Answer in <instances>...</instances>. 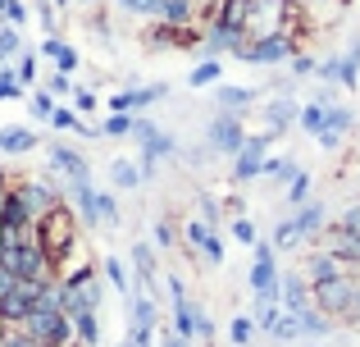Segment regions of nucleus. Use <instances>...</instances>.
<instances>
[{
  "label": "nucleus",
  "mask_w": 360,
  "mask_h": 347,
  "mask_svg": "<svg viewBox=\"0 0 360 347\" xmlns=\"http://www.w3.org/2000/svg\"><path fill=\"white\" fill-rule=\"evenodd\" d=\"M187 238H192L196 251H205V256H210V265H224V238H219V233H214L205 220L187 224Z\"/></svg>",
  "instance_id": "obj_9"
},
{
  "label": "nucleus",
  "mask_w": 360,
  "mask_h": 347,
  "mask_svg": "<svg viewBox=\"0 0 360 347\" xmlns=\"http://www.w3.org/2000/svg\"><path fill=\"white\" fill-rule=\"evenodd\" d=\"M165 347H187V339H183V334H174V339H169Z\"/></svg>",
  "instance_id": "obj_27"
},
{
  "label": "nucleus",
  "mask_w": 360,
  "mask_h": 347,
  "mask_svg": "<svg viewBox=\"0 0 360 347\" xmlns=\"http://www.w3.org/2000/svg\"><path fill=\"white\" fill-rule=\"evenodd\" d=\"M292 119H301V106L288 96V92H283V96H274L269 106H264V124H269V133H283Z\"/></svg>",
  "instance_id": "obj_11"
},
{
  "label": "nucleus",
  "mask_w": 360,
  "mask_h": 347,
  "mask_svg": "<svg viewBox=\"0 0 360 347\" xmlns=\"http://www.w3.org/2000/svg\"><path fill=\"white\" fill-rule=\"evenodd\" d=\"M310 297L315 306L328 315L333 324H356L360 320V279H324V284H310Z\"/></svg>",
  "instance_id": "obj_2"
},
{
  "label": "nucleus",
  "mask_w": 360,
  "mask_h": 347,
  "mask_svg": "<svg viewBox=\"0 0 360 347\" xmlns=\"http://www.w3.org/2000/svg\"><path fill=\"white\" fill-rule=\"evenodd\" d=\"M192 82H196V87H205V82H219V64H214V60L196 64V69H192Z\"/></svg>",
  "instance_id": "obj_20"
},
{
  "label": "nucleus",
  "mask_w": 360,
  "mask_h": 347,
  "mask_svg": "<svg viewBox=\"0 0 360 347\" xmlns=\"http://www.w3.org/2000/svg\"><path fill=\"white\" fill-rule=\"evenodd\" d=\"M214 23H229L246 32L251 42H269V37H297L306 46V14H301L297 0H224Z\"/></svg>",
  "instance_id": "obj_1"
},
{
  "label": "nucleus",
  "mask_w": 360,
  "mask_h": 347,
  "mask_svg": "<svg viewBox=\"0 0 360 347\" xmlns=\"http://www.w3.org/2000/svg\"><path fill=\"white\" fill-rule=\"evenodd\" d=\"M214 101H219L224 110H229V115H246V110H251V87H233V82H224L219 92H214Z\"/></svg>",
  "instance_id": "obj_12"
},
{
  "label": "nucleus",
  "mask_w": 360,
  "mask_h": 347,
  "mask_svg": "<svg viewBox=\"0 0 360 347\" xmlns=\"http://www.w3.org/2000/svg\"><path fill=\"white\" fill-rule=\"evenodd\" d=\"M356 329H360V320H356Z\"/></svg>",
  "instance_id": "obj_28"
},
{
  "label": "nucleus",
  "mask_w": 360,
  "mask_h": 347,
  "mask_svg": "<svg viewBox=\"0 0 360 347\" xmlns=\"http://www.w3.org/2000/svg\"><path fill=\"white\" fill-rule=\"evenodd\" d=\"M333 224H342V229H352V233H360V201H352L342 215H338Z\"/></svg>",
  "instance_id": "obj_21"
},
{
  "label": "nucleus",
  "mask_w": 360,
  "mask_h": 347,
  "mask_svg": "<svg viewBox=\"0 0 360 347\" xmlns=\"http://www.w3.org/2000/svg\"><path fill=\"white\" fill-rule=\"evenodd\" d=\"M137 270H141V279H150V251L146 247H137Z\"/></svg>",
  "instance_id": "obj_26"
},
{
  "label": "nucleus",
  "mask_w": 360,
  "mask_h": 347,
  "mask_svg": "<svg viewBox=\"0 0 360 347\" xmlns=\"http://www.w3.org/2000/svg\"><path fill=\"white\" fill-rule=\"evenodd\" d=\"M297 5H301V0H297Z\"/></svg>",
  "instance_id": "obj_29"
},
{
  "label": "nucleus",
  "mask_w": 360,
  "mask_h": 347,
  "mask_svg": "<svg viewBox=\"0 0 360 347\" xmlns=\"http://www.w3.org/2000/svg\"><path fill=\"white\" fill-rule=\"evenodd\" d=\"M115 178H119L123 187H132V183H137V170H132V165H119V170H115Z\"/></svg>",
  "instance_id": "obj_25"
},
{
  "label": "nucleus",
  "mask_w": 360,
  "mask_h": 347,
  "mask_svg": "<svg viewBox=\"0 0 360 347\" xmlns=\"http://www.w3.org/2000/svg\"><path fill=\"white\" fill-rule=\"evenodd\" d=\"M292 55H301L297 37H269V42H251L242 60L246 64H292Z\"/></svg>",
  "instance_id": "obj_4"
},
{
  "label": "nucleus",
  "mask_w": 360,
  "mask_h": 347,
  "mask_svg": "<svg viewBox=\"0 0 360 347\" xmlns=\"http://www.w3.org/2000/svg\"><path fill=\"white\" fill-rule=\"evenodd\" d=\"M196 334H201V339H214V320L201 311V306H196Z\"/></svg>",
  "instance_id": "obj_23"
},
{
  "label": "nucleus",
  "mask_w": 360,
  "mask_h": 347,
  "mask_svg": "<svg viewBox=\"0 0 360 347\" xmlns=\"http://www.w3.org/2000/svg\"><path fill=\"white\" fill-rule=\"evenodd\" d=\"M264 160H269V133H264V137H246L242 151L233 156V174H238V178H260Z\"/></svg>",
  "instance_id": "obj_6"
},
{
  "label": "nucleus",
  "mask_w": 360,
  "mask_h": 347,
  "mask_svg": "<svg viewBox=\"0 0 360 347\" xmlns=\"http://www.w3.org/2000/svg\"><path fill=\"white\" fill-rule=\"evenodd\" d=\"M132 320L137 329H150V302H132Z\"/></svg>",
  "instance_id": "obj_22"
},
{
  "label": "nucleus",
  "mask_w": 360,
  "mask_h": 347,
  "mask_svg": "<svg viewBox=\"0 0 360 347\" xmlns=\"http://www.w3.org/2000/svg\"><path fill=\"white\" fill-rule=\"evenodd\" d=\"M205 137H210V146H214V151H224V156H238V151H242V142H246L242 115H229V110H224V115L214 119L210 128H205Z\"/></svg>",
  "instance_id": "obj_5"
},
{
  "label": "nucleus",
  "mask_w": 360,
  "mask_h": 347,
  "mask_svg": "<svg viewBox=\"0 0 360 347\" xmlns=\"http://www.w3.org/2000/svg\"><path fill=\"white\" fill-rule=\"evenodd\" d=\"M233 343H238V347H246V343H251L255 339V320H251V315H238V320H233Z\"/></svg>",
  "instance_id": "obj_18"
},
{
  "label": "nucleus",
  "mask_w": 360,
  "mask_h": 347,
  "mask_svg": "<svg viewBox=\"0 0 360 347\" xmlns=\"http://www.w3.org/2000/svg\"><path fill=\"white\" fill-rule=\"evenodd\" d=\"M347 128H352V110L333 106V110H328V119H324V128H319V137H315V142H319V146H328V151H333V146H342Z\"/></svg>",
  "instance_id": "obj_10"
},
{
  "label": "nucleus",
  "mask_w": 360,
  "mask_h": 347,
  "mask_svg": "<svg viewBox=\"0 0 360 347\" xmlns=\"http://www.w3.org/2000/svg\"><path fill=\"white\" fill-rule=\"evenodd\" d=\"M297 224H301V238H315V233L328 224V210H324V201H306V206L297 210Z\"/></svg>",
  "instance_id": "obj_13"
},
{
  "label": "nucleus",
  "mask_w": 360,
  "mask_h": 347,
  "mask_svg": "<svg viewBox=\"0 0 360 347\" xmlns=\"http://www.w3.org/2000/svg\"><path fill=\"white\" fill-rule=\"evenodd\" d=\"M278 251L269 242H255V260H251V293H274L278 288Z\"/></svg>",
  "instance_id": "obj_7"
},
{
  "label": "nucleus",
  "mask_w": 360,
  "mask_h": 347,
  "mask_svg": "<svg viewBox=\"0 0 360 347\" xmlns=\"http://www.w3.org/2000/svg\"><path fill=\"white\" fill-rule=\"evenodd\" d=\"M278 297H283V311H292V315H306L310 306H315L306 275H283V279H278Z\"/></svg>",
  "instance_id": "obj_8"
},
{
  "label": "nucleus",
  "mask_w": 360,
  "mask_h": 347,
  "mask_svg": "<svg viewBox=\"0 0 360 347\" xmlns=\"http://www.w3.org/2000/svg\"><path fill=\"white\" fill-rule=\"evenodd\" d=\"M297 174H301V165L292 160V156H269V160H264V174H260V178H274V183H292Z\"/></svg>",
  "instance_id": "obj_15"
},
{
  "label": "nucleus",
  "mask_w": 360,
  "mask_h": 347,
  "mask_svg": "<svg viewBox=\"0 0 360 347\" xmlns=\"http://www.w3.org/2000/svg\"><path fill=\"white\" fill-rule=\"evenodd\" d=\"M201 220L210 224V229H214V224H219V206H214L210 196H205V201H201Z\"/></svg>",
  "instance_id": "obj_24"
},
{
  "label": "nucleus",
  "mask_w": 360,
  "mask_h": 347,
  "mask_svg": "<svg viewBox=\"0 0 360 347\" xmlns=\"http://www.w3.org/2000/svg\"><path fill=\"white\" fill-rule=\"evenodd\" d=\"M297 242H301V224H297V215H288V220L274 224V233H269V247H274V251H288V247H297Z\"/></svg>",
  "instance_id": "obj_14"
},
{
  "label": "nucleus",
  "mask_w": 360,
  "mask_h": 347,
  "mask_svg": "<svg viewBox=\"0 0 360 347\" xmlns=\"http://www.w3.org/2000/svg\"><path fill=\"white\" fill-rule=\"evenodd\" d=\"M301 275L310 279V284H324V279H347V275H356V265L347 256H338V251H328V247H310V256H306V270Z\"/></svg>",
  "instance_id": "obj_3"
},
{
  "label": "nucleus",
  "mask_w": 360,
  "mask_h": 347,
  "mask_svg": "<svg viewBox=\"0 0 360 347\" xmlns=\"http://www.w3.org/2000/svg\"><path fill=\"white\" fill-rule=\"evenodd\" d=\"M306 201H310V174H297L288 183V206H292V210H301Z\"/></svg>",
  "instance_id": "obj_17"
},
{
  "label": "nucleus",
  "mask_w": 360,
  "mask_h": 347,
  "mask_svg": "<svg viewBox=\"0 0 360 347\" xmlns=\"http://www.w3.org/2000/svg\"><path fill=\"white\" fill-rule=\"evenodd\" d=\"M269 339H278V343H292V339H301V320L292 311H283L278 315V324L269 329Z\"/></svg>",
  "instance_id": "obj_16"
},
{
  "label": "nucleus",
  "mask_w": 360,
  "mask_h": 347,
  "mask_svg": "<svg viewBox=\"0 0 360 347\" xmlns=\"http://www.w3.org/2000/svg\"><path fill=\"white\" fill-rule=\"evenodd\" d=\"M233 238H238L242 247H255V242H260V233H255L251 220H233Z\"/></svg>",
  "instance_id": "obj_19"
}]
</instances>
